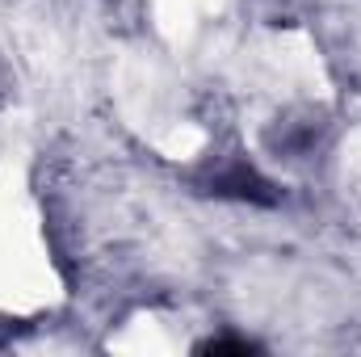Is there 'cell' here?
Returning a JSON list of instances; mask_svg holds the SVG:
<instances>
[{"instance_id": "obj_1", "label": "cell", "mask_w": 361, "mask_h": 357, "mask_svg": "<svg viewBox=\"0 0 361 357\" xmlns=\"http://www.w3.org/2000/svg\"><path fill=\"white\" fill-rule=\"evenodd\" d=\"M252 349H257L252 341H231V337H219V341L197 345V353H252Z\"/></svg>"}]
</instances>
